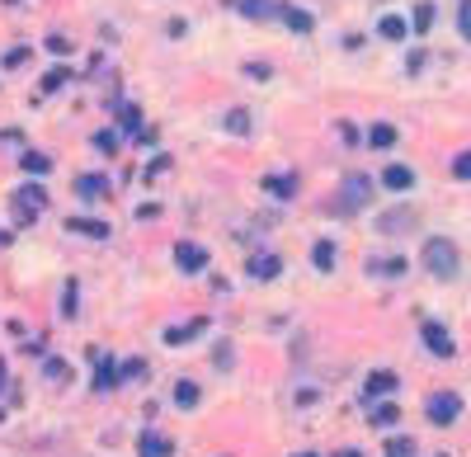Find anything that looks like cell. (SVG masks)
<instances>
[{
  "instance_id": "14",
  "label": "cell",
  "mask_w": 471,
  "mask_h": 457,
  "mask_svg": "<svg viewBox=\"0 0 471 457\" xmlns=\"http://www.w3.org/2000/svg\"><path fill=\"white\" fill-rule=\"evenodd\" d=\"M367 420H372V425H377V429H392L396 420H401V410H396L392 401H382V405H377V410H372V415H367Z\"/></svg>"
},
{
  "instance_id": "4",
  "label": "cell",
  "mask_w": 471,
  "mask_h": 457,
  "mask_svg": "<svg viewBox=\"0 0 471 457\" xmlns=\"http://www.w3.org/2000/svg\"><path fill=\"white\" fill-rule=\"evenodd\" d=\"M367 188H372L367 175H349V179H344V193H340V208H344V213H354V208L367 198Z\"/></svg>"
},
{
  "instance_id": "28",
  "label": "cell",
  "mask_w": 471,
  "mask_h": 457,
  "mask_svg": "<svg viewBox=\"0 0 471 457\" xmlns=\"http://www.w3.org/2000/svg\"><path fill=\"white\" fill-rule=\"evenodd\" d=\"M66 81H71V71H61V66H57V71H48V76H43V90H61Z\"/></svg>"
},
{
  "instance_id": "32",
  "label": "cell",
  "mask_w": 471,
  "mask_h": 457,
  "mask_svg": "<svg viewBox=\"0 0 471 457\" xmlns=\"http://www.w3.org/2000/svg\"><path fill=\"white\" fill-rule=\"evenodd\" d=\"M19 198H24V203H33V208H43V203H48V193H43L38 184H28L24 193H19Z\"/></svg>"
},
{
  "instance_id": "5",
  "label": "cell",
  "mask_w": 471,
  "mask_h": 457,
  "mask_svg": "<svg viewBox=\"0 0 471 457\" xmlns=\"http://www.w3.org/2000/svg\"><path fill=\"white\" fill-rule=\"evenodd\" d=\"M424 344H429V353H443V358H452V340H448L443 325L424 321Z\"/></svg>"
},
{
  "instance_id": "34",
  "label": "cell",
  "mask_w": 471,
  "mask_h": 457,
  "mask_svg": "<svg viewBox=\"0 0 471 457\" xmlns=\"http://www.w3.org/2000/svg\"><path fill=\"white\" fill-rule=\"evenodd\" d=\"M48 52H57V57H61V52H71V43H66L61 33H52V38H48Z\"/></svg>"
},
{
  "instance_id": "12",
  "label": "cell",
  "mask_w": 471,
  "mask_h": 457,
  "mask_svg": "<svg viewBox=\"0 0 471 457\" xmlns=\"http://www.w3.org/2000/svg\"><path fill=\"white\" fill-rule=\"evenodd\" d=\"M377 33H382V38H387V43H401V38H405V33H410V28H405V19H401V14H387V19H382V24H377Z\"/></svg>"
},
{
  "instance_id": "35",
  "label": "cell",
  "mask_w": 471,
  "mask_h": 457,
  "mask_svg": "<svg viewBox=\"0 0 471 457\" xmlns=\"http://www.w3.org/2000/svg\"><path fill=\"white\" fill-rule=\"evenodd\" d=\"M123 128H128V133L142 128V113H137V108H123Z\"/></svg>"
},
{
  "instance_id": "1",
  "label": "cell",
  "mask_w": 471,
  "mask_h": 457,
  "mask_svg": "<svg viewBox=\"0 0 471 457\" xmlns=\"http://www.w3.org/2000/svg\"><path fill=\"white\" fill-rule=\"evenodd\" d=\"M424 269L434 273V278H452L457 273V245L443 241V236L424 241Z\"/></svg>"
},
{
  "instance_id": "15",
  "label": "cell",
  "mask_w": 471,
  "mask_h": 457,
  "mask_svg": "<svg viewBox=\"0 0 471 457\" xmlns=\"http://www.w3.org/2000/svg\"><path fill=\"white\" fill-rule=\"evenodd\" d=\"M142 453H146V457H170V438H160V434H142Z\"/></svg>"
},
{
  "instance_id": "7",
  "label": "cell",
  "mask_w": 471,
  "mask_h": 457,
  "mask_svg": "<svg viewBox=\"0 0 471 457\" xmlns=\"http://www.w3.org/2000/svg\"><path fill=\"white\" fill-rule=\"evenodd\" d=\"M76 193L85 198V203H99V198L108 193V179H99V175H80V179H76Z\"/></svg>"
},
{
  "instance_id": "6",
  "label": "cell",
  "mask_w": 471,
  "mask_h": 457,
  "mask_svg": "<svg viewBox=\"0 0 471 457\" xmlns=\"http://www.w3.org/2000/svg\"><path fill=\"white\" fill-rule=\"evenodd\" d=\"M382 184L392 188V193H405V188L415 184V170H410V165H387V175H382Z\"/></svg>"
},
{
  "instance_id": "23",
  "label": "cell",
  "mask_w": 471,
  "mask_h": 457,
  "mask_svg": "<svg viewBox=\"0 0 471 457\" xmlns=\"http://www.w3.org/2000/svg\"><path fill=\"white\" fill-rule=\"evenodd\" d=\"M43 373L52 377V382H61V377H71V363H61V358H48V363H43Z\"/></svg>"
},
{
  "instance_id": "13",
  "label": "cell",
  "mask_w": 471,
  "mask_h": 457,
  "mask_svg": "<svg viewBox=\"0 0 471 457\" xmlns=\"http://www.w3.org/2000/svg\"><path fill=\"white\" fill-rule=\"evenodd\" d=\"M66 226H71V231H80V236H95V241H99V236H108V226H104V222H95V217H71Z\"/></svg>"
},
{
  "instance_id": "20",
  "label": "cell",
  "mask_w": 471,
  "mask_h": 457,
  "mask_svg": "<svg viewBox=\"0 0 471 457\" xmlns=\"http://www.w3.org/2000/svg\"><path fill=\"white\" fill-rule=\"evenodd\" d=\"M24 170H33V175H48V170H52V161H48L43 151H24Z\"/></svg>"
},
{
  "instance_id": "31",
  "label": "cell",
  "mask_w": 471,
  "mask_h": 457,
  "mask_svg": "<svg viewBox=\"0 0 471 457\" xmlns=\"http://www.w3.org/2000/svg\"><path fill=\"white\" fill-rule=\"evenodd\" d=\"M452 175H457V179H471V151H462V156L452 161Z\"/></svg>"
},
{
  "instance_id": "16",
  "label": "cell",
  "mask_w": 471,
  "mask_h": 457,
  "mask_svg": "<svg viewBox=\"0 0 471 457\" xmlns=\"http://www.w3.org/2000/svg\"><path fill=\"white\" fill-rule=\"evenodd\" d=\"M250 278H278V260H273V255L250 260Z\"/></svg>"
},
{
  "instance_id": "11",
  "label": "cell",
  "mask_w": 471,
  "mask_h": 457,
  "mask_svg": "<svg viewBox=\"0 0 471 457\" xmlns=\"http://www.w3.org/2000/svg\"><path fill=\"white\" fill-rule=\"evenodd\" d=\"M392 142H396V128H392V123H372V128H367V146H377V151H387Z\"/></svg>"
},
{
  "instance_id": "9",
  "label": "cell",
  "mask_w": 471,
  "mask_h": 457,
  "mask_svg": "<svg viewBox=\"0 0 471 457\" xmlns=\"http://www.w3.org/2000/svg\"><path fill=\"white\" fill-rule=\"evenodd\" d=\"M208 330V321L198 316V321H189V325H175V330H165V344H189L193 335H203Z\"/></svg>"
},
{
  "instance_id": "30",
  "label": "cell",
  "mask_w": 471,
  "mask_h": 457,
  "mask_svg": "<svg viewBox=\"0 0 471 457\" xmlns=\"http://www.w3.org/2000/svg\"><path fill=\"white\" fill-rule=\"evenodd\" d=\"M372 269H377V273H392V278H396V273H405V260H377Z\"/></svg>"
},
{
  "instance_id": "24",
  "label": "cell",
  "mask_w": 471,
  "mask_h": 457,
  "mask_svg": "<svg viewBox=\"0 0 471 457\" xmlns=\"http://www.w3.org/2000/svg\"><path fill=\"white\" fill-rule=\"evenodd\" d=\"M387 457H415V443L410 438H392L387 443Z\"/></svg>"
},
{
  "instance_id": "3",
  "label": "cell",
  "mask_w": 471,
  "mask_h": 457,
  "mask_svg": "<svg viewBox=\"0 0 471 457\" xmlns=\"http://www.w3.org/2000/svg\"><path fill=\"white\" fill-rule=\"evenodd\" d=\"M175 264H180L184 273H198L203 264H208V250L193 245V241H180V245H175Z\"/></svg>"
},
{
  "instance_id": "18",
  "label": "cell",
  "mask_w": 471,
  "mask_h": 457,
  "mask_svg": "<svg viewBox=\"0 0 471 457\" xmlns=\"http://www.w3.org/2000/svg\"><path fill=\"white\" fill-rule=\"evenodd\" d=\"M311 260H316V269H325V273H330V269H335V245H330V241H316Z\"/></svg>"
},
{
  "instance_id": "17",
  "label": "cell",
  "mask_w": 471,
  "mask_h": 457,
  "mask_svg": "<svg viewBox=\"0 0 471 457\" xmlns=\"http://www.w3.org/2000/svg\"><path fill=\"white\" fill-rule=\"evenodd\" d=\"M118 382H123V377H118V368H113L108 358H99V368H95V387L104 391V387H118Z\"/></svg>"
},
{
  "instance_id": "29",
  "label": "cell",
  "mask_w": 471,
  "mask_h": 457,
  "mask_svg": "<svg viewBox=\"0 0 471 457\" xmlns=\"http://www.w3.org/2000/svg\"><path fill=\"white\" fill-rule=\"evenodd\" d=\"M401 226H410V213H387L382 217V231H401Z\"/></svg>"
},
{
  "instance_id": "8",
  "label": "cell",
  "mask_w": 471,
  "mask_h": 457,
  "mask_svg": "<svg viewBox=\"0 0 471 457\" xmlns=\"http://www.w3.org/2000/svg\"><path fill=\"white\" fill-rule=\"evenodd\" d=\"M387 391H396V373H387V368H382V373L367 377V387H363L367 401H377V396H387Z\"/></svg>"
},
{
  "instance_id": "36",
  "label": "cell",
  "mask_w": 471,
  "mask_h": 457,
  "mask_svg": "<svg viewBox=\"0 0 471 457\" xmlns=\"http://www.w3.org/2000/svg\"><path fill=\"white\" fill-rule=\"evenodd\" d=\"M95 146H99V151H113V146H118V137H113V133H99V137H95Z\"/></svg>"
},
{
  "instance_id": "2",
  "label": "cell",
  "mask_w": 471,
  "mask_h": 457,
  "mask_svg": "<svg viewBox=\"0 0 471 457\" xmlns=\"http://www.w3.org/2000/svg\"><path fill=\"white\" fill-rule=\"evenodd\" d=\"M457 410H462V396H457V391H434V396H429V420H434V425H452Z\"/></svg>"
},
{
  "instance_id": "25",
  "label": "cell",
  "mask_w": 471,
  "mask_h": 457,
  "mask_svg": "<svg viewBox=\"0 0 471 457\" xmlns=\"http://www.w3.org/2000/svg\"><path fill=\"white\" fill-rule=\"evenodd\" d=\"M240 10H245L250 19H264V14H273V10H269V0H240Z\"/></svg>"
},
{
  "instance_id": "22",
  "label": "cell",
  "mask_w": 471,
  "mask_h": 457,
  "mask_svg": "<svg viewBox=\"0 0 471 457\" xmlns=\"http://www.w3.org/2000/svg\"><path fill=\"white\" fill-rule=\"evenodd\" d=\"M429 24H434V5H429V0H419V5H415V28L424 33Z\"/></svg>"
},
{
  "instance_id": "26",
  "label": "cell",
  "mask_w": 471,
  "mask_h": 457,
  "mask_svg": "<svg viewBox=\"0 0 471 457\" xmlns=\"http://www.w3.org/2000/svg\"><path fill=\"white\" fill-rule=\"evenodd\" d=\"M457 28H462V38L471 43V0H462V5H457Z\"/></svg>"
},
{
  "instance_id": "27",
  "label": "cell",
  "mask_w": 471,
  "mask_h": 457,
  "mask_svg": "<svg viewBox=\"0 0 471 457\" xmlns=\"http://www.w3.org/2000/svg\"><path fill=\"white\" fill-rule=\"evenodd\" d=\"M227 128H231V133H250V118H245V108H231V113H227Z\"/></svg>"
},
{
  "instance_id": "33",
  "label": "cell",
  "mask_w": 471,
  "mask_h": 457,
  "mask_svg": "<svg viewBox=\"0 0 471 457\" xmlns=\"http://www.w3.org/2000/svg\"><path fill=\"white\" fill-rule=\"evenodd\" d=\"M142 373H146V363H142V358H128V363L118 368V377H142Z\"/></svg>"
},
{
  "instance_id": "19",
  "label": "cell",
  "mask_w": 471,
  "mask_h": 457,
  "mask_svg": "<svg viewBox=\"0 0 471 457\" xmlns=\"http://www.w3.org/2000/svg\"><path fill=\"white\" fill-rule=\"evenodd\" d=\"M283 24L297 28V33H311V14H302V10H283Z\"/></svg>"
},
{
  "instance_id": "10",
  "label": "cell",
  "mask_w": 471,
  "mask_h": 457,
  "mask_svg": "<svg viewBox=\"0 0 471 457\" xmlns=\"http://www.w3.org/2000/svg\"><path fill=\"white\" fill-rule=\"evenodd\" d=\"M264 188H269L273 198H292V193H297V179H292V175H264Z\"/></svg>"
},
{
  "instance_id": "37",
  "label": "cell",
  "mask_w": 471,
  "mask_h": 457,
  "mask_svg": "<svg viewBox=\"0 0 471 457\" xmlns=\"http://www.w3.org/2000/svg\"><path fill=\"white\" fill-rule=\"evenodd\" d=\"M330 457H363V453H354V448H344V453H330Z\"/></svg>"
},
{
  "instance_id": "38",
  "label": "cell",
  "mask_w": 471,
  "mask_h": 457,
  "mask_svg": "<svg viewBox=\"0 0 471 457\" xmlns=\"http://www.w3.org/2000/svg\"><path fill=\"white\" fill-rule=\"evenodd\" d=\"M302 457H316V453H302Z\"/></svg>"
},
{
  "instance_id": "21",
  "label": "cell",
  "mask_w": 471,
  "mask_h": 457,
  "mask_svg": "<svg viewBox=\"0 0 471 457\" xmlns=\"http://www.w3.org/2000/svg\"><path fill=\"white\" fill-rule=\"evenodd\" d=\"M175 405H198V387L193 382H180L175 387Z\"/></svg>"
}]
</instances>
